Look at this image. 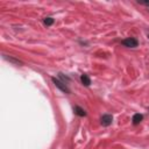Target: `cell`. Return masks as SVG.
Instances as JSON below:
<instances>
[{"mask_svg":"<svg viewBox=\"0 0 149 149\" xmlns=\"http://www.w3.org/2000/svg\"><path fill=\"white\" fill-rule=\"evenodd\" d=\"M51 80H52V83L55 84V86L58 87L61 91H63V92H65V93H69V92H70V90L68 88V86H66V84H65L64 81H62V80H59V79H57V78H55V77H52Z\"/></svg>","mask_w":149,"mask_h":149,"instance_id":"1","label":"cell"},{"mask_svg":"<svg viewBox=\"0 0 149 149\" xmlns=\"http://www.w3.org/2000/svg\"><path fill=\"white\" fill-rule=\"evenodd\" d=\"M122 44H123L125 47H128V48H135V47H137L139 42H137V40L134 38V37H128V38H125V40L122 41Z\"/></svg>","mask_w":149,"mask_h":149,"instance_id":"2","label":"cell"},{"mask_svg":"<svg viewBox=\"0 0 149 149\" xmlns=\"http://www.w3.org/2000/svg\"><path fill=\"white\" fill-rule=\"evenodd\" d=\"M112 121H113V116H112L111 114H105V115H102V116H101V119H100L101 125H102V126H105V127L109 126V125L112 123Z\"/></svg>","mask_w":149,"mask_h":149,"instance_id":"3","label":"cell"},{"mask_svg":"<svg viewBox=\"0 0 149 149\" xmlns=\"http://www.w3.org/2000/svg\"><path fill=\"white\" fill-rule=\"evenodd\" d=\"M80 81H81V84L85 85V86H90V84H91V79H90V77H88L86 73H83V74L80 76Z\"/></svg>","mask_w":149,"mask_h":149,"instance_id":"4","label":"cell"},{"mask_svg":"<svg viewBox=\"0 0 149 149\" xmlns=\"http://www.w3.org/2000/svg\"><path fill=\"white\" fill-rule=\"evenodd\" d=\"M142 120H143V115H142V114H140V113L134 114V115H133V119H132L133 125H139Z\"/></svg>","mask_w":149,"mask_h":149,"instance_id":"5","label":"cell"},{"mask_svg":"<svg viewBox=\"0 0 149 149\" xmlns=\"http://www.w3.org/2000/svg\"><path fill=\"white\" fill-rule=\"evenodd\" d=\"M73 111H74V113H76L78 116H85V115H86V112H85L81 107H79V106H76V107L73 108Z\"/></svg>","mask_w":149,"mask_h":149,"instance_id":"6","label":"cell"},{"mask_svg":"<svg viewBox=\"0 0 149 149\" xmlns=\"http://www.w3.org/2000/svg\"><path fill=\"white\" fill-rule=\"evenodd\" d=\"M52 23H54V19H52V17H45V19H44V24L51 26Z\"/></svg>","mask_w":149,"mask_h":149,"instance_id":"7","label":"cell"},{"mask_svg":"<svg viewBox=\"0 0 149 149\" xmlns=\"http://www.w3.org/2000/svg\"><path fill=\"white\" fill-rule=\"evenodd\" d=\"M137 2H139V3H141V5H146V6H149V1H141V0H139Z\"/></svg>","mask_w":149,"mask_h":149,"instance_id":"8","label":"cell"},{"mask_svg":"<svg viewBox=\"0 0 149 149\" xmlns=\"http://www.w3.org/2000/svg\"><path fill=\"white\" fill-rule=\"evenodd\" d=\"M148 38H149V35H148Z\"/></svg>","mask_w":149,"mask_h":149,"instance_id":"9","label":"cell"}]
</instances>
